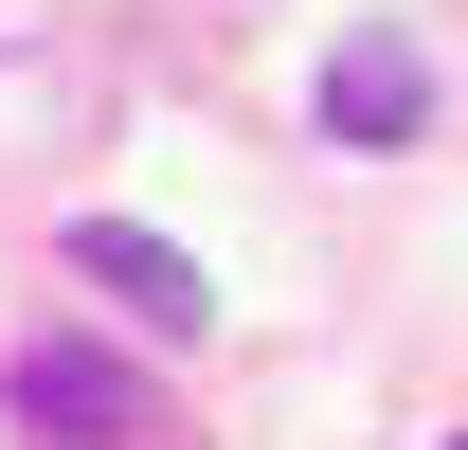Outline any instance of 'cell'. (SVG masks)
Returning a JSON list of instances; mask_svg holds the SVG:
<instances>
[{"label":"cell","mask_w":468,"mask_h":450,"mask_svg":"<svg viewBox=\"0 0 468 450\" xmlns=\"http://www.w3.org/2000/svg\"><path fill=\"white\" fill-rule=\"evenodd\" d=\"M0 396H18L55 450H144V433H163V396L126 379L109 342H18V360H0Z\"/></svg>","instance_id":"6da1fadb"},{"label":"cell","mask_w":468,"mask_h":450,"mask_svg":"<svg viewBox=\"0 0 468 450\" xmlns=\"http://www.w3.org/2000/svg\"><path fill=\"white\" fill-rule=\"evenodd\" d=\"M432 126V55H414L397 18H360L343 55H324V145H414Z\"/></svg>","instance_id":"3957f363"},{"label":"cell","mask_w":468,"mask_h":450,"mask_svg":"<svg viewBox=\"0 0 468 450\" xmlns=\"http://www.w3.org/2000/svg\"><path fill=\"white\" fill-rule=\"evenodd\" d=\"M72 271L109 288L126 325H163V342H198V325H217V271H198L180 234H144V217H72Z\"/></svg>","instance_id":"7a4b0ae2"}]
</instances>
